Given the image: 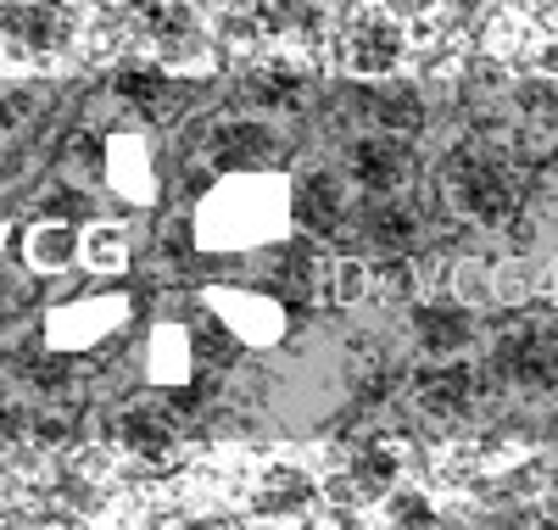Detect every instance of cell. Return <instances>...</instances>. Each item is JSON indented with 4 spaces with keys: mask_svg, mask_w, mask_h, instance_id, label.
<instances>
[{
    "mask_svg": "<svg viewBox=\"0 0 558 530\" xmlns=\"http://www.w3.org/2000/svg\"><path fill=\"white\" fill-rule=\"evenodd\" d=\"M73 39V17L57 0H7L0 7V51L17 62H45Z\"/></svg>",
    "mask_w": 558,
    "mask_h": 530,
    "instance_id": "6da1fadb",
    "label": "cell"
},
{
    "mask_svg": "<svg viewBox=\"0 0 558 530\" xmlns=\"http://www.w3.org/2000/svg\"><path fill=\"white\" fill-rule=\"evenodd\" d=\"M447 190H452V202L470 218H481V224H497V218H508V207H514V190H508L502 168L492 157H481V152H458L452 157Z\"/></svg>",
    "mask_w": 558,
    "mask_h": 530,
    "instance_id": "7a4b0ae2",
    "label": "cell"
},
{
    "mask_svg": "<svg viewBox=\"0 0 558 530\" xmlns=\"http://www.w3.org/2000/svg\"><path fill=\"white\" fill-rule=\"evenodd\" d=\"M140 34L151 39V51L179 62L184 51H196V39H202V23H196V7L191 0H151L146 17H140Z\"/></svg>",
    "mask_w": 558,
    "mask_h": 530,
    "instance_id": "3957f363",
    "label": "cell"
},
{
    "mask_svg": "<svg viewBox=\"0 0 558 530\" xmlns=\"http://www.w3.org/2000/svg\"><path fill=\"white\" fill-rule=\"evenodd\" d=\"M347 57H352L357 73H386L402 57V28L386 12H363L347 34Z\"/></svg>",
    "mask_w": 558,
    "mask_h": 530,
    "instance_id": "277c9868",
    "label": "cell"
},
{
    "mask_svg": "<svg viewBox=\"0 0 558 530\" xmlns=\"http://www.w3.org/2000/svg\"><path fill=\"white\" fill-rule=\"evenodd\" d=\"M296 213H302V224L307 229H336L341 224V213H347V196H341V179L336 173H307L302 184H296Z\"/></svg>",
    "mask_w": 558,
    "mask_h": 530,
    "instance_id": "5b68a950",
    "label": "cell"
},
{
    "mask_svg": "<svg viewBox=\"0 0 558 530\" xmlns=\"http://www.w3.org/2000/svg\"><path fill=\"white\" fill-rule=\"evenodd\" d=\"M352 173H357L363 190H397L402 173H408V162H402V152L380 146V140H363V146L352 152Z\"/></svg>",
    "mask_w": 558,
    "mask_h": 530,
    "instance_id": "8992f818",
    "label": "cell"
},
{
    "mask_svg": "<svg viewBox=\"0 0 558 530\" xmlns=\"http://www.w3.org/2000/svg\"><path fill=\"white\" fill-rule=\"evenodd\" d=\"M470 392H475L470 369H441V374H430L425 385H418V402H425L430 413H458L463 402H470Z\"/></svg>",
    "mask_w": 558,
    "mask_h": 530,
    "instance_id": "52a82bcc",
    "label": "cell"
},
{
    "mask_svg": "<svg viewBox=\"0 0 558 530\" xmlns=\"http://www.w3.org/2000/svg\"><path fill=\"white\" fill-rule=\"evenodd\" d=\"M218 313H229V318H235L241 324V335H252V341H263V335H268V341H274V324H279V313L268 308V302H252V297H241V291H229V297H218Z\"/></svg>",
    "mask_w": 558,
    "mask_h": 530,
    "instance_id": "ba28073f",
    "label": "cell"
},
{
    "mask_svg": "<svg viewBox=\"0 0 558 530\" xmlns=\"http://www.w3.org/2000/svg\"><path fill=\"white\" fill-rule=\"evenodd\" d=\"M213 146H218V162H252V157H268L274 152V140L257 123H235V129H218Z\"/></svg>",
    "mask_w": 558,
    "mask_h": 530,
    "instance_id": "9c48e42d",
    "label": "cell"
},
{
    "mask_svg": "<svg viewBox=\"0 0 558 530\" xmlns=\"http://www.w3.org/2000/svg\"><path fill=\"white\" fill-rule=\"evenodd\" d=\"M73 229H62V224H39L34 234H28V263L34 268H68L73 263Z\"/></svg>",
    "mask_w": 558,
    "mask_h": 530,
    "instance_id": "30bf717a",
    "label": "cell"
},
{
    "mask_svg": "<svg viewBox=\"0 0 558 530\" xmlns=\"http://www.w3.org/2000/svg\"><path fill=\"white\" fill-rule=\"evenodd\" d=\"M257 17L268 34H313V23H318L307 0H263Z\"/></svg>",
    "mask_w": 558,
    "mask_h": 530,
    "instance_id": "8fae6325",
    "label": "cell"
},
{
    "mask_svg": "<svg viewBox=\"0 0 558 530\" xmlns=\"http://www.w3.org/2000/svg\"><path fill=\"white\" fill-rule=\"evenodd\" d=\"M123 442L134 447V453H162L168 447V430L157 424V413H146V408H134V413H123Z\"/></svg>",
    "mask_w": 558,
    "mask_h": 530,
    "instance_id": "7c38bea8",
    "label": "cell"
},
{
    "mask_svg": "<svg viewBox=\"0 0 558 530\" xmlns=\"http://www.w3.org/2000/svg\"><path fill=\"white\" fill-rule=\"evenodd\" d=\"M84 257H89V268H101V274L123 268V257H129V246H123V229H112V224L89 229V246H84Z\"/></svg>",
    "mask_w": 558,
    "mask_h": 530,
    "instance_id": "4fadbf2b",
    "label": "cell"
},
{
    "mask_svg": "<svg viewBox=\"0 0 558 530\" xmlns=\"http://www.w3.org/2000/svg\"><path fill=\"white\" fill-rule=\"evenodd\" d=\"M436 508L418 497V492H397L391 497V530H436Z\"/></svg>",
    "mask_w": 558,
    "mask_h": 530,
    "instance_id": "5bb4252c",
    "label": "cell"
},
{
    "mask_svg": "<svg viewBox=\"0 0 558 530\" xmlns=\"http://www.w3.org/2000/svg\"><path fill=\"white\" fill-rule=\"evenodd\" d=\"M418 329H425V341L430 347H458L463 341V313L452 308H430V313H418Z\"/></svg>",
    "mask_w": 558,
    "mask_h": 530,
    "instance_id": "9a60e30c",
    "label": "cell"
},
{
    "mask_svg": "<svg viewBox=\"0 0 558 530\" xmlns=\"http://www.w3.org/2000/svg\"><path fill=\"white\" fill-rule=\"evenodd\" d=\"M408 234H413V213H408V207L391 202V207L375 213V240H386V246H402Z\"/></svg>",
    "mask_w": 558,
    "mask_h": 530,
    "instance_id": "2e32d148",
    "label": "cell"
},
{
    "mask_svg": "<svg viewBox=\"0 0 558 530\" xmlns=\"http://www.w3.org/2000/svg\"><path fill=\"white\" fill-rule=\"evenodd\" d=\"M257 95H263V101H296V89H302V79L296 73H257V84H252Z\"/></svg>",
    "mask_w": 558,
    "mask_h": 530,
    "instance_id": "e0dca14e",
    "label": "cell"
},
{
    "mask_svg": "<svg viewBox=\"0 0 558 530\" xmlns=\"http://www.w3.org/2000/svg\"><path fill=\"white\" fill-rule=\"evenodd\" d=\"M380 123L386 129H418V101H413V95H386V101H380Z\"/></svg>",
    "mask_w": 558,
    "mask_h": 530,
    "instance_id": "ac0fdd59",
    "label": "cell"
},
{
    "mask_svg": "<svg viewBox=\"0 0 558 530\" xmlns=\"http://www.w3.org/2000/svg\"><path fill=\"white\" fill-rule=\"evenodd\" d=\"M363 291H368V268H357V263H347V268L336 274V297H341V302H357Z\"/></svg>",
    "mask_w": 558,
    "mask_h": 530,
    "instance_id": "d6986e66",
    "label": "cell"
},
{
    "mask_svg": "<svg viewBox=\"0 0 558 530\" xmlns=\"http://www.w3.org/2000/svg\"><path fill=\"white\" fill-rule=\"evenodd\" d=\"M492 297H502V302H525L531 297V274L525 268H508L502 279H497V291Z\"/></svg>",
    "mask_w": 558,
    "mask_h": 530,
    "instance_id": "ffe728a7",
    "label": "cell"
},
{
    "mask_svg": "<svg viewBox=\"0 0 558 530\" xmlns=\"http://www.w3.org/2000/svg\"><path fill=\"white\" fill-rule=\"evenodd\" d=\"M23 107H28V95H12V89H0V134H7L17 118H23Z\"/></svg>",
    "mask_w": 558,
    "mask_h": 530,
    "instance_id": "44dd1931",
    "label": "cell"
},
{
    "mask_svg": "<svg viewBox=\"0 0 558 530\" xmlns=\"http://www.w3.org/2000/svg\"><path fill=\"white\" fill-rule=\"evenodd\" d=\"M458 279H463V302H481V297H492V285H481V268H463Z\"/></svg>",
    "mask_w": 558,
    "mask_h": 530,
    "instance_id": "7402d4cb",
    "label": "cell"
},
{
    "mask_svg": "<svg viewBox=\"0 0 558 530\" xmlns=\"http://www.w3.org/2000/svg\"><path fill=\"white\" fill-rule=\"evenodd\" d=\"M380 285H386V291H408V285H413V268L402 263V268H380Z\"/></svg>",
    "mask_w": 558,
    "mask_h": 530,
    "instance_id": "603a6c76",
    "label": "cell"
},
{
    "mask_svg": "<svg viewBox=\"0 0 558 530\" xmlns=\"http://www.w3.org/2000/svg\"><path fill=\"white\" fill-rule=\"evenodd\" d=\"M386 7H391L397 17H413V12H430L436 0H386Z\"/></svg>",
    "mask_w": 558,
    "mask_h": 530,
    "instance_id": "cb8c5ba5",
    "label": "cell"
}]
</instances>
